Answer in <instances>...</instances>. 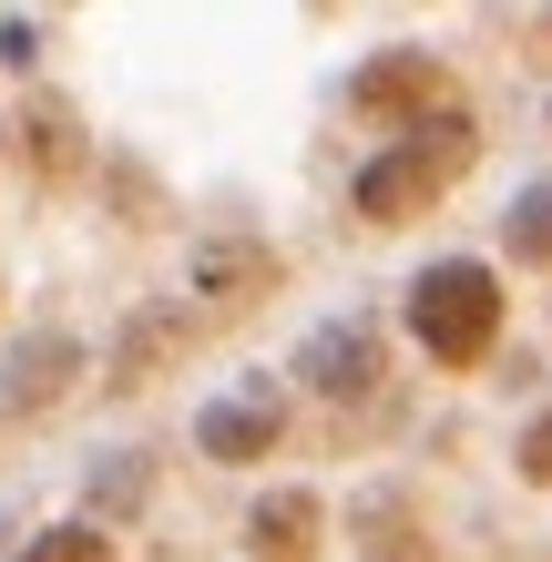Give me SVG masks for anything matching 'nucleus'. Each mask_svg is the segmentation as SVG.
<instances>
[{
    "instance_id": "f257e3e1",
    "label": "nucleus",
    "mask_w": 552,
    "mask_h": 562,
    "mask_svg": "<svg viewBox=\"0 0 552 562\" xmlns=\"http://www.w3.org/2000/svg\"><path fill=\"white\" fill-rule=\"evenodd\" d=\"M409 327H419V348L440 358V369H481L502 338V286L492 267H430L409 286Z\"/></svg>"
},
{
    "instance_id": "f03ea898",
    "label": "nucleus",
    "mask_w": 552,
    "mask_h": 562,
    "mask_svg": "<svg viewBox=\"0 0 552 562\" xmlns=\"http://www.w3.org/2000/svg\"><path fill=\"white\" fill-rule=\"evenodd\" d=\"M471 164V134L461 123H430V134H409L399 154H379L369 175H359V215H379V225H409V215H430L440 194H450V175Z\"/></svg>"
},
{
    "instance_id": "7ed1b4c3",
    "label": "nucleus",
    "mask_w": 552,
    "mask_h": 562,
    "mask_svg": "<svg viewBox=\"0 0 552 562\" xmlns=\"http://www.w3.org/2000/svg\"><path fill=\"white\" fill-rule=\"evenodd\" d=\"M359 113L369 123H419V134H430V123H450V72L430 52H388V61L359 72Z\"/></svg>"
},
{
    "instance_id": "20e7f679",
    "label": "nucleus",
    "mask_w": 552,
    "mask_h": 562,
    "mask_svg": "<svg viewBox=\"0 0 552 562\" xmlns=\"http://www.w3.org/2000/svg\"><path fill=\"white\" fill-rule=\"evenodd\" d=\"M317 521H328V502L317 491H277V502H256V521H246V552L256 562H317Z\"/></svg>"
},
{
    "instance_id": "39448f33",
    "label": "nucleus",
    "mask_w": 552,
    "mask_h": 562,
    "mask_svg": "<svg viewBox=\"0 0 552 562\" xmlns=\"http://www.w3.org/2000/svg\"><path fill=\"white\" fill-rule=\"evenodd\" d=\"M267 429H277L267 409H215V419H205V450H215V460H256V450H267Z\"/></svg>"
},
{
    "instance_id": "423d86ee",
    "label": "nucleus",
    "mask_w": 552,
    "mask_h": 562,
    "mask_svg": "<svg viewBox=\"0 0 552 562\" xmlns=\"http://www.w3.org/2000/svg\"><path fill=\"white\" fill-rule=\"evenodd\" d=\"M21 562H113V542H103V532H82V521H61V532H42Z\"/></svg>"
},
{
    "instance_id": "0eeeda50",
    "label": "nucleus",
    "mask_w": 552,
    "mask_h": 562,
    "mask_svg": "<svg viewBox=\"0 0 552 562\" xmlns=\"http://www.w3.org/2000/svg\"><path fill=\"white\" fill-rule=\"evenodd\" d=\"M369 562H440V542L409 532V521H388V532H369Z\"/></svg>"
},
{
    "instance_id": "6e6552de",
    "label": "nucleus",
    "mask_w": 552,
    "mask_h": 562,
    "mask_svg": "<svg viewBox=\"0 0 552 562\" xmlns=\"http://www.w3.org/2000/svg\"><path fill=\"white\" fill-rule=\"evenodd\" d=\"M511 246H522V256H552V194H542V205H522V215H511Z\"/></svg>"
},
{
    "instance_id": "1a4fd4ad",
    "label": "nucleus",
    "mask_w": 552,
    "mask_h": 562,
    "mask_svg": "<svg viewBox=\"0 0 552 562\" xmlns=\"http://www.w3.org/2000/svg\"><path fill=\"white\" fill-rule=\"evenodd\" d=\"M522 481H542V491H552V409L522 429Z\"/></svg>"
}]
</instances>
